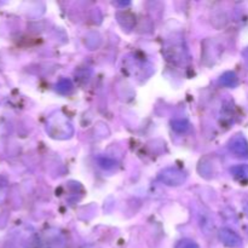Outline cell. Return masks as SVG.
<instances>
[{
	"instance_id": "cell-4",
	"label": "cell",
	"mask_w": 248,
	"mask_h": 248,
	"mask_svg": "<svg viewBox=\"0 0 248 248\" xmlns=\"http://www.w3.org/2000/svg\"><path fill=\"white\" fill-rule=\"evenodd\" d=\"M40 245L43 248H63L64 239L57 230H47L41 236Z\"/></svg>"
},
{
	"instance_id": "cell-6",
	"label": "cell",
	"mask_w": 248,
	"mask_h": 248,
	"mask_svg": "<svg viewBox=\"0 0 248 248\" xmlns=\"http://www.w3.org/2000/svg\"><path fill=\"white\" fill-rule=\"evenodd\" d=\"M165 55L169 61L178 63V61H183L186 58V48L182 46V44H173L170 47L165 48Z\"/></svg>"
},
{
	"instance_id": "cell-9",
	"label": "cell",
	"mask_w": 248,
	"mask_h": 248,
	"mask_svg": "<svg viewBox=\"0 0 248 248\" xmlns=\"http://www.w3.org/2000/svg\"><path fill=\"white\" fill-rule=\"evenodd\" d=\"M56 90L61 94H68L73 91V84L69 79H61L56 84Z\"/></svg>"
},
{
	"instance_id": "cell-8",
	"label": "cell",
	"mask_w": 248,
	"mask_h": 248,
	"mask_svg": "<svg viewBox=\"0 0 248 248\" xmlns=\"http://www.w3.org/2000/svg\"><path fill=\"white\" fill-rule=\"evenodd\" d=\"M219 82L225 87H230V89H234L239 85V78L235 74L234 72H225L224 74H222L220 77Z\"/></svg>"
},
{
	"instance_id": "cell-13",
	"label": "cell",
	"mask_w": 248,
	"mask_h": 248,
	"mask_svg": "<svg viewBox=\"0 0 248 248\" xmlns=\"http://www.w3.org/2000/svg\"><path fill=\"white\" fill-rule=\"evenodd\" d=\"M242 56H244V60H245V62H246V64H247V67H248V47L244 51Z\"/></svg>"
},
{
	"instance_id": "cell-3",
	"label": "cell",
	"mask_w": 248,
	"mask_h": 248,
	"mask_svg": "<svg viewBox=\"0 0 248 248\" xmlns=\"http://www.w3.org/2000/svg\"><path fill=\"white\" fill-rule=\"evenodd\" d=\"M228 149L240 159H248V142L244 135L239 133L230 138L228 142Z\"/></svg>"
},
{
	"instance_id": "cell-1",
	"label": "cell",
	"mask_w": 248,
	"mask_h": 248,
	"mask_svg": "<svg viewBox=\"0 0 248 248\" xmlns=\"http://www.w3.org/2000/svg\"><path fill=\"white\" fill-rule=\"evenodd\" d=\"M47 131L53 138H58V140H64V138H69L73 135V127L67 119L63 116L57 115L53 116L50 120V124L47 126Z\"/></svg>"
},
{
	"instance_id": "cell-7",
	"label": "cell",
	"mask_w": 248,
	"mask_h": 248,
	"mask_svg": "<svg viewBox=\"0 0 248 248\" xmlns=\"http://www.w3.org/2000/svg\"><path fill=\"white\" fill-rule=\"evenodd\" d=\"M232 177L240 183H248V165H237L230 170Z\"/></svg>"
},
{
	"instance_id": "cell-10",
	"label": "cell",
	"mask_w": 248,
	"mask_h": 248,
	"mask_svg": "<svg viewBox=\"0 0 248 248\" xmlns=\"http://www.w3.org/2000/svg\"><path fill=\"white\" fill-rule=\"evenodd\" d=\"M172 128L179 133L186 132V131L189 128V123L186 120H183V119L174 120V121H172Z\"/></svg>"
},
{
	"instance_id": "cell-14",
	"label": "cell",
	"mask_w": 248,
	"mask_h": 248,
	"mask_svg": "<svg viewBox=\"0 0 248 248\" xmlns=\"http://www.w3.org/2000/svg\"><path fill=\"white\" fill-rule=\"evenodd\" d=\"M245 213H246V216L248 217V202L245 205Z\"/></svg>"
},
{
	"instance_id": "cell-12",
	"label": "cell",
	"mask_w": 248,
	"mask_h": 248,
	"mask_svg": "<svg viewBox=\"0 0 248 248\" xmlns=\"http://www.w3.org/2000/svg\"><path fill=\"white\" fill-rule=\"evenodd\" d=\"M99 165H101V167H103V169L108 170L116 166V162L114 161V160L109 159V157H101V159H99Z\"/></svg>"
},
{
	"instance_id": "cell-5",
	"label": "cell",
	"mask_w": 248,
	"mask_h": 248,
	"mask_svg": "<svg viewBox=\"0 0 248 248\" xmlns=\"http://www.w3.org/2000/svg\"><path fill=\"white\" fill-rule=\"evenodd\" d=\"M219 240L222 241V244L224 246L230 247V248H236L241 246L242 239L240 237V235L237 232H235L234 230L229 229V228H223L219 230Z\"/></svg>"
},
{
	"instance_id": "cell-11",
	"label": "cell",
	"mask_w": 248,
	"mask_h": 248,
	"mask_svg": "<svg viewBox=\"0 0 248 248\" xmlns=\"http://www.w3.org/2000/svg\"><path fill=\"white\" fill-rule=\"evenodd\" d=\"M176 248H200L195 241L189 239H183L176 245Z\"/></svg>"
},
{
	"instance_id": "cell-2",
	"label": "cell",
	"mask_w": 248,
	"mask_h": 248,
	"mask_svg": "<svg viewBox=\"0 0 248 248\" xmlns=\"http://www.w3.org/2000/svg\"><path fill=\"white\" fill-rule=\"evenodd\" d=\"M159 179L170 186H178L186 183V173L178 167H167L159 174Z\"/></svg>"
}]
</instances>
